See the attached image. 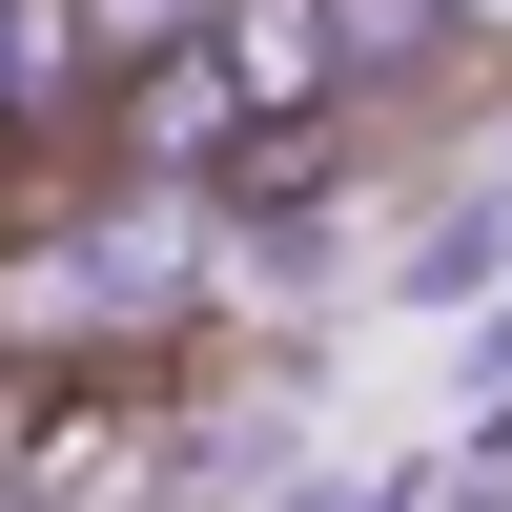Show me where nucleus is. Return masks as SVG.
Wrapping results in <instances>:
<instances>
[{"label":"nucleus","instance_id":"obj_2","mask_svg":"<svg viewBox=\"0 0 512 512\" xmlns=\"http://www.w3.org/2000/svg\"><path fill=\"white\" fill-rule=\"evenodd\" d=\"M431 41H492V62H512V0H431Z\"/></svg>","mask_w":512,"mask_h":512},{"label":"nucleus","instance_id":"obj_1","mask_svg":"<svg viewBox=\"0 0 512 512\" xmlns=\"http://www.w3.org/2000/svg\"><path fill=\"white\" fill-rule=\"evenodd\" d=\"M62 103H82V21L62 0H0V144H41Z\"/></svg>","mask_w":512,"mask_h":512}]
</instances>
